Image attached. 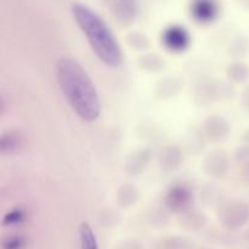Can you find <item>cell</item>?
Here are the masks:
<instances>
[{
	"mask_svg": "<svg viewBox=\"0 0 249 249\" xmlns=\"http://www.w3.org/2000/svg\"><path fill=\"white\" fill-rule=\"evenodd\" d=\"M0 107H1V99H0Z\"/></svg>",
	"mask_w": 249,
	"mask_h": 249,
	"instance_id": "11",
	"label": "cell"
},
{
	"mask_svg": "<svg viewBox=\"0 0 249 249\" xmlns=\"http://www.w3.org/2000/svg\"><path fill=\"white\" fill-rule=\"evenodd\" d=\"M80 239L81 249H99L98 248L97 238H95L89 225L82 224L80 229Z\"/></svg>",
	"mask_w": 249,
	"mask_h": 249,
	"instance_id": "7",
	"label": "cell"
},
{
	"mask_svg": "<svg viewBox=\"0 0 249 249\" xmlns=\"http://www.w3.org/2000/svg\"><path fill=\"white\" fill-rule=\"evenodd\" d=\"M18 145V138L15 135H4L0 137V152H9Z\"/></svg>",
	"mask_w": 249,
	"mask_h": 249,
	"instance_id": "9",
	"label": "cell"
},
{
	"mask_svg": "<svg viewBox=\"0 0 249 249\" xmlns=\"http://www.w3.org/2000/svg\"><path fill=\"white\" fill-rule=\"evenodd\" d=\"M110 8L121 22L128 23L133 20L136 14L135 0H107Z\"/></svg>",
	"mask_w": 249,
	"mask_h": 249,
	"instance_id": "6",
	"label": "cell"
},
{
	"mask_svg": "<svg viewBox=\"0 0 249 249\" xmlns=\"http://www.w3.org/2000/svg\"><path fill=\"white\" fill-rule=\"evenodd\" d=\"M25 241L18 236H11L3 242L4 249H22Z\"/></svg>",
	"mask_w": 249,
	"mask_h": 249,
	"instance_id": "10",
	"label": "cell"
},
{
	"mask_svg": "<svg viewBox=\"0 0 249 249\" xmlns=\"http://www.w3.org/2000/svg\"><path fill=\"white\" fill-rule=\"evenodd\" d=\"M72 14L98 59L109 68H117L122 62L121 49L107 23L83 4H75Z\"/></svg>",
	"mask_w": 249,
	"mask_h": 249,
	"instance_id": "2",
	"label": "cell"
},
{
	"mask_svg": "<svg viewBox=\"0 0 249 249\" xmlns=\"http://www.w3.org/2000/svg\"><path fill=\"white\" fill-rule=\"evenodd\" d=\"M217 4L215 0H193L191 13L193 18L200 23H209L216 18Z\"/></svg>",
	"mask_w": 249,
	"mask_h": 249,
	"instance_id": "4",
	"label": "cell"
},
{
	"mask_svg": "<svg viewBox=\"0 0 249 249\" xmlns=\"http://www.w3.org/2000/svg\"><path fill=\"white\" fill-rule=\"evenodd\" d=\"M162 43L171 52H182L190 44V36L181 26H170L164 31Z\"/></svg>",
	"mask_w": 249,
	"mask_h": 249,
	"instance_id": "3",
	"label": "cell"
},
{
	"mask_svg": "<svg viewBox=\"0 0 249 249\" xmlns=\"http://www.w3.org/2000/svg\"><path fill=\"white\" fill-rule=\"evenodd\" d=\"M60 89L80 119L92 122L100 115L97 88L85 69L71 57H61L56 64Z\"/></svg>",
	"mask_w": 249,
	"mask_h": 249,
	"instance_id": "1",
	"label": "cell"
},
{
	"mask_svg": "<svg viewBox=\"0 0 249 249\" xmlns=\"http://www.w3.org/2000/svg\"><path fill=\"white\" fill-rule=\"evenodd\" d=\"M23 220H25V212L21 209H14L4 216L3 224L5 226H14V225L21 224Z\"/></svg>",
	"mask_w": 249,
	"mask_h": 249,
	"instance_id": "8",
	"label": "cell"
},
{
	"mask_svg": "<svg viewBox=\"0 0 249 249\" xmlns=\"http://www.w3.org/2000/svg\"><path fill=\"white\" fill-rule=\"evenodd\" d=\"M191 200H192V193L190 188L182 184L172 187L166 196V204L172 210L184 209L190 205Z\"/></svg>",
	"mask_w": 249,
	"mask_h": 249,
	"instance_id": "5",
	"label": "cell"
}]
</instances>
